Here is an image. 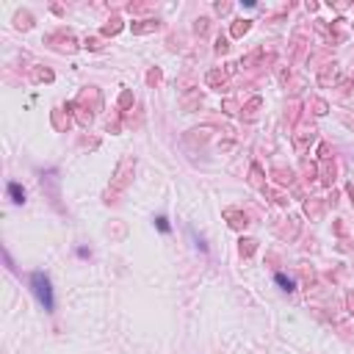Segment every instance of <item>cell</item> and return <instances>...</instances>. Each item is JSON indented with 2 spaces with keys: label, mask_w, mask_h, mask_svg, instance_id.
<instances>
[{
  "label": "cell",
  "mask_w": 354,
  "mask_h": 354,
  "mask_svg": "<svg viewBox=\"0 0 354 354\" xmlns=\"http://www.w3.org/2000/svg\"><path fill=\"white\" fill-rule=\"evenodd\" d=\"M155 224H158V230H161V233H169V230H172V227H169V219L166 216H158Z\"/></svg>",
  "instance_id": "obj_4"
},
{
  "label": "cell",
  "mask_w": 354,
  "mask_h": 354,
  "mask_svg": "<svg viewBox=\"0 0 354 354\" xmlns=\"http://www.w3.org/2000/svg\"><path fill=\"white\" fill-rule=\"evenodd\" d=\"M274 280H277V285H280L282 291H288V294H291V291H296V282L291 280V277H285V274H277Z\"/></svg>",
  "instance_id": "obj_3"
},
{
  "label": "cell",
  "mask_w": 354,
  "mask_h": 354,
  "mask_svg": "<svg viewBox=\"0 0 354 354\" xmlns=\"http://www.w3.org/2000/svg\"><path fill=\"white\" fill-rule=\"evenodd\" d=\"M6 188H8V197H11V202H14V205H22V202H25V191H22V186H19V183H14V180H11Z\"/></svg>",
  "instance_id": "obj_2"
},
{
  "label": "cell",
  "mask_w": 354,
  "mask_h": 354,
  "mask_svg": "<svg viewBox=\"0 0 354 354\" xmlns=\"http://www.w3.org/2000/svg\"><path fill=\"white\" fill-rule=\"evenodd\" d=\"M30 291H33V296H36L39 305H42L47 313H53V310H55L53 285H50V277L44 274V271H33V274H30Z\"/></svg>",
  "instance_id": "obj_1"
}]
</instances>
